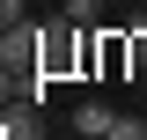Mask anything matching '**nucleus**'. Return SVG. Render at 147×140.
<instances>
[{"label": "nucleus", "instance_id": "1", "mask_svg": "<svg viewBox=\"0 0 147 140\" xmlns=\"http://www.w3.org/2000/svg\"><path fill=\"white\" fill-rule=\"evenodd\" d=\"M74 59H88V67H96V44H81V37H74V22H66V30H52L44 44H37V74H66Z\"/></svg>", "mask_w": 147, "mask_h": 140}, {"label": "nucleus", "instance_id": "2", "mask_svg": "<svg viewBox=\"0 0 147 140\" xmlns=\"http://www.w3.org/2000/svg\"><path fill=\"white\" fill-rule=\"evenodd\" d=\"M110 118H118L110 103H74V133H88V140H103V133H110Z\"/></svg>", "mask_w": 147, "mask_h": 140}, {"label": "nucleus", "instance_id": "3", "mask_svg": "<svg viewBox=\"0 0 147 140\" xmlns=\"http://www.w3.org/2000/svg\"><path fill=\"white\" fill-rule=\"evenodd\" d=\"M59 15H66L74 30H96V22H103V0H59Z\"/></svg>", "mask_w": 147, "mask_h": 140}, {"label": "nucleus", "instance_id": "4", "mask_svg": "<svg viewBox=\"0 0 147 140\" xmlns=\"http://www.w3.org/2000/svg\"><path fill=\"white\" fill-rule=\"evenodd\" d=\"M125 74L147 81V30H125Z\"/></svg>", "mask_w": 147, "mask_h": 140}, {"label": "nucleus", "instance_id": "5", "mask_svg": "<svg viewBox=\"0 0 147 140\" xmlns=\"http://www.w3.org/2000/svg\"><path fill=\"white\" fill-rule=\"evenodd\" d=\"M96 67H103V74H125V37H118V30L96 44Z\"/></svg>", "mask_w": 147, "mask_h": 140}, {"label": "nucleus", "instance_id": "6", "mask_svg": "<svg viewBox=\"0 0 147 140\" xmlns=\"http://www.w3.org/2000/svg\"><path fill=\"white\" fill-rule=\"evenodd\" d=\"M103 140H147V118H132V111H118V118H110V133Z\"/></svg>", "mask_w": 147, "mask_h": 140}, {"label": "nucleus", "instance_id": "7", "mask_svg": "<svg viewBox=\"0 0 147 140\" xmlns=\"http://www.w3.org/2000/svg\"><path fill=\"white\" fill-rule=\"evenodd\" d=\"M22 7H30V0H0V30H15V22H22Z\"/></svg>", "mask_w": 147, "mask_h": 140}, {"label": "nucleus", "instance_id": "8", "mask_svg": "<svg viewBox=\"0 0 147 140\" xmlns=\"http://www.w3.org/2000/svg\"><path fill=\"white\" fill-rule=\"evenodd\" d=\"M132 7H147V0H132Z\"/></svg>", "mask_w": 147, "mask_h": 140}]
</instances>
